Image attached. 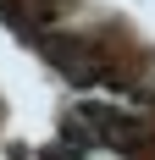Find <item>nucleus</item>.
I'll return each instance as SVG.
<instances>
[{
	"instance_id": "nucleus-1",
	"label": "nucleus",
	"mask_w": 155,
	"mask_h": 160,
	"mask_svg": "<svg viewBox=\"0 0 155 160\" xmlns=\"http://www.w3.org/2000/svg\"><path fill=\"white\" fill-rule=\"evenodd\" d=\"M83 160H116V155H83Z\"/></svg>"
}]
</instances>
